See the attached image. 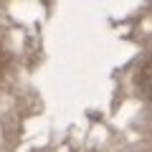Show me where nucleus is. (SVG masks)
I'll return each instance as SVG.
<instances>
[{
	"mask_svg": "<svg viewBox=\"0 0 152 152\" xmlns=\"http://www.w3.org/2000/svg\"><path fill=\"white\" fill-rule=\"evenodd\" d=\"M145 99H147V102L152 104V79H150V81L145 84Z\"/></svg>",
	"mask_w": 152,
	"mask_h": 152,
	"instance_id": "obj_1",
	"label": "nucleus"
}]
</instances>
